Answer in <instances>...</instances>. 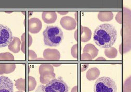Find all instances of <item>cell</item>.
<instances>
[{
    "label": "cell",
    "instance_id": "obj_1",
    "mask_svg": "<svg viewBox=\"0 0 131 92\" xmlns=\"http://www.w3.org/2000/svg\"><path fill=\"white\" fill-rule=\"evenodd\" d=\"M117 36L115 27L111 24H103L98 26L93 33V41L102 49L110 48L114 44Z\"/></svg>",
    "mask_w": 131,
    "mask_h": 92
},
{
    "label": "cell",
    "instance_id": "obj_2",
    "mask_svg": "<svg viewBox=\"0 0 131 92\" xmlns=\"http://www.w3.org/2000/svg\"><path fill=\"white\" fill-rule=\"evenodd\" d=\"M118 14L121 16V21L117 22L122 25V43L119 45V52L124 54L131 50V10L123 7Z\"/></svg>",
    "mask_w": 131,
    "mask_h": 92
},
{
    "label": "cell",
    "instance_id": "obj_3",
    "mask_svg": "<svg viewBox=\"0 0 131 92\" xmlns=\"http://www.w3.org/2000/svg\"><path fill=\"white\" fill-rule=\"evenodd\" d=\"M43 42L46 46L57 47L62 42L63 34L62 30L56 26H48L42 33Z\"/></svg>",
    "mask_w": 131,
    "mask_h": 92
},
{
    "label": "cell",
    "instance_id": "obj_4",
    "mask_svg": "<svg viewBox=\"0 0 131 92\" xmlns=\"http://www.w3.org/2000/svg\"><path fill=\"white\" fill-rule=\"evenodd\" d=\"M94 92H117V86L114 80L109 77L98 78L94 85Z\"/></svg>",
    "mask_w": 131,
    "mask_h": 92
},
{
    "label": "cell",
    "instance_id": "obj_5",
    "mask_svg": "<svg viewBox=\"0 0 131 92\" xmlns=\"http://www.w3.org/2000/svg\"><path fill=\"white\" fill-rule=\"evenodd\" d=\"M44 92H68L69 87L60 77L54 78L42 88Z\"/></svg>",
    "mask_w": 131,
    "mask_h": 92
},
{
    "label": "cell",
    "instance_id": "obj_6",
    "mask_svg": "<svg viewBox=\"0 0 131 92\" xmlns=\"http://www.w3.org/2000/svg\"><path fill=\"white\" fill-rule=\"evenodd\" d=\"M13 39V33L7 26L0 24V48L8 46Z\"/></svg>",
    "mask_w": 131,
    "mask_h": 92
},
{
    "label": "cell",
    "instance_id": "obj_7",
    "mask_svg": "<svg viewBox=\"0 0 131 92\" xmlns=\"http://www.w3.org/2000/svg\"><path fill=\"white\" fill-rule=\"evenodd\" d=\"M0 92H13V83L9 77L0 76Z\"/></svg>",
    "mask_w": 131,
    "mask_h": 92
},
{
    "label": "cell",
    "instance_id": "obj_8",
    "mask_svg": "<svg viewBox=\"0 0 131 92\" xmlns=\"http://www.w3.org/2000/svg\"><path fill=\"white\" fill-rule=\"evenodd\" d=\"M42 28L41 21L38 18H31L28 20V29L30 33L37 34Z\"/></svg>",
    "mask_w": 131,
    "mask_h": 92
},
{
    "label": "cell",
    "instance_id": "obj_9",
    "mask_svg": "<svg viewBox=\"0 0 131 92\" xmlns=\"http://www.w3.org/2000/svg\"><path fill=\"white\" fill-rule=\"evenodd\" d=\"M60 23L64 29L69 31L74 29L77 25V23L74 19L68 16L62 17L60 20Z\"/></svg>",
    "mask_w": 131,
    "mask_h": 92
},
{
    "label": "cell",
    "instance_id": "obj_10",
    "mask_svg": "<svg viewBox=\"0 0 131 92\" xmlns=\"http://www.w3.org/2000/svg\"><path fill=\"white\" fill-rule=\"evenodd\" d=\"M43 58L47 61H59L60 59V53L56 49H47L43 52Z\"/></svg>",
    "mask_w": 131,
    "mask_h": 92
},
{
    "label": "cell",
    "instance_id": "obj_11",
    "mask_svg": "<svg viewBox=\"0 0 131 92\" xmlns=\"http://www.w3.org/2000/svg\"><path fill=\"white\" fill-rule=\"evenodd\" d=\"M43 21L47 24H51L55 22L57 19V15L56 12L53 11H45L41 14Z\"/></svg>",
    "mask_w": 131,
    "mask_h": 92
},
{
    "label": "cell",
    "instance_id": "obj_12",
    "mask_svg": "<svg viewBox=\"0 0 131 92\" xmlns=\"http://www.w3.org/2000/svg\"><path fill=\"white\" fill-rule=\"evenodd\" d=\"M21 41L17 37H14L12 41L8 46V49L14 53H17L20 51V46Z\"/></svg>",
    "mask_w": 131,
    "mask_h": 92
},
{
    "label": "cell",
    "instance_id": "obj_13",
    "mask_svg": "<svg viewBox=\"0 0 131 92\" xmlns=\"http://www.w3.org/2000/svg\"><path fill=\"white\" fill-rule=\"evenodd\" d=\"M39 73L40 75H45L54 73L53 66L50 64H41L39 67Z\"/></svg>",
    "mask_w": 131,
    "mask_h": 92
},
{
    "label": "cell",
    "instance_id": "obj_14",
    "mask_svg": "<svg viewBox=\"0 0 131 92\" xmlns=\"http://www.w3.org/2000/svg\"><path fill=\"white\" fill-rule=\"evenodd\" d=\"M56 77V74L54 73L45 74V75H40V82L43 84H47L51 80L54 79Z\"/></svg>",
    "mask_w": 131,
    "mask_h": 92
},
{
    "label": "cell",
    "instance_id": "obj_15",
    "mask_svg": "<svg viewBox=\"0 0 131 92\" xmlns=\"http://www.w3.org/2000/svg\"><path fill=\"white\" fill-rule=\"evenodd\" d=\"M2 68L4 74H9L15 71L16 68V65L13 64H2Z\"/></svg>",
    "mask_w": 131,
    "mask_h": 92
},
{
    "label": "cell",
    "instance_id": "obj_16",
    "mask_svg": "<svg viewBox=\"0 0 131 92\" xmlns=\"http://www.w3.org/2000/svg\"><path fill=\"white\" fill-rule=\"evenodd\" d=\"M15 85L16 88L20 91L25 90V79L20 78L15 81Z\"/></svg>",
    "mask_w": 131,
    "mask_h": 92
},
{
    "label": "cell",
    "instance_id": "obj_17",
    "mask_svg": "<svg viewBox=\"0 0 131 92\" xmlns=\"http://www.w3.org/2000/svg\"><path fill=\"white\" fill-rule=\"evenodd\" d=\"M122 92H131V75L127 77L124 82Z\"/></svg>",
    "mask_w": 131,
    "mask_h": 92
},
{
    "label": "cell",
    "instance_id": "obj_18",
    "mask_svg": "<svg viewBox=\"0 0 131 92\" xmlns=\"http://www.w3.org/2000/svg\"><path fill=\"white\" fill-rule=\"evenodd\" d=\"M14 56L11 53L6 52L0 53V61H14Z\"/></svg>",
    "mask_w": 131,
    "mask_h": 92
},
{
    "label": "cell",
    "instance_id": "obj_19",
    "mask_svg": "<svg viewBox=\"0 0 131 92\" xmlns=\"http://www.w3.org/2000/svg\"><path fill=\"white\" fill-rule=\"evenodd\" d=\"M37 85L35 78L32 76L28 77V90L29 91L35 89Z\"/></svg>",
    "mask_w": 131,
    "mask_h": 92
},
{
    "label": "cell",
    "instance_id": "obj_20",
    "mask_svg": "<svg viewBox=\"0 0 131 92\" xmlns=\"http://www.w3.org/2000/svg\"><path fill=\"white\" fill-rule=\"evenodd\" d=\"M27 35H28L26 34V33H24L21 36V42H22V43H24L25 44H26V42L27 41L28 42V47H30V46H31L32 44V39L31 36L30 35H29V34H28V38H27Z\"/></svg>",
    "mask_w": 131,
    "mask_h": 92
},
{
    "label": "cell",
    "instance_id": "obj_21",
    "mask_svg": "<svg viewBox=\"0 0 131 92\" xmlns=\"http://www.w3.org/2000/svg\"><path fill=\"white\" fill-rule=\"evenodd\" d=\"M37 54L32 50H29L28 51V59L29 60H36L37 58Z\"/></svg>",
    "mask_w": 131,
    "mask_h": 92
},
{
    "label": "cell",
    "instance_id": "obj_22",
    "mask_svg": "<svg viewBox=\"0 0 131 92\" xmlns=\"http://www.w3.org/2000/svg\"><path fill=\"white\" fill-rule=\"evenodd\" d=\"M77 45L75 44L71 48V55L74 57V58H77Z\"/></svg>",
    "mask_w": 131,
    "mask_h": 92
},
{
    "label": "cell",
    "instance_id": "obj_23",
    "mask_svg": "<svg viewBox=\"0 0 131 92\" xmlns=\"http://www.w3.org/2000/svg\"><path fill=\"white\" fill-rule=\"evenodd\" d=\"M21 51H22L23 53H25L26 51V44L24 43H21Z\"/></svg>",
    "mask_w": 131,
    "mask_h": 92
},
{
    "label": "cell",
    "instance_id": "obj_24",
    "mask_svg": "<svg viewBox=\"0 0 131 92\" xmlns=\"http://www.w3.org/2000/svg\"><path fill=\"white\" fill-rule=\"evenodd\" d=\"M4 74L3 71V68H2V64H0V75Z\"/></svg>",
    "mask_w": 131,
    "mask_h": 92
},
{
    "label": "cell",
    "instance_id": "obj_25",
    "mask_svg": "<svg viewBox=\"0 0 131 92\" xmlns=\"http://www.w3.org/2000/svg\"><path fill=\"white\" fill-rule=\"evenodd\" d=\"M57 13L60 15H66L67 14L68 12H57Z\"/></svg>",
    "mask_w": 131,
    "mask_h": 92
},
{
    "label": "cell",
    "instance_id": "obj_26",
    "mask_svg": "<svg viewBox=\"0 0 131 92\" xmlns=\"http://www.w3.org/2000/svg\"><path fill=\"white\" fill-rule=\"evenodd\" d=\"M77 86H75L71 90V92H76V91H77Z\"/></svg>",
    "mask_w": 131,
    "mask_h": 92
},
{
    "label": "cell",
    "instance_id": "obj_27",
    "mask_svg": "<svg viewBox=\"0 0 131 92\" xmlns=\"http://www.w3.org/2000/svg\"><path fill=\"white\" fill-rule=\"evenodd\" d=\"M61 64H53L52 66H56V67H58V66H60Z\"/></svg>",
    "mask_w": 131,
    "mask_h": 92
},
{
    "label": "cell",
    "instance_id": "obj_28",
    "mask_svg": "<svg viewBox=\"0 0 131 92\" xmlns=\"http://www.w3.org/2000/svg\"><path fill=\"white\" fill-rule=\"evenodd\" d=\"M36 60H43V59L41 58H39V59H37Z\"/></svg>",
    "mask_w": 131,
    "mask_h": 92
},
{
    "label": "cell",
    "instance_id": "obj_29",
    "mask_svg": "<svg viewBox=\"0 0 131 92\" xmlns=\"http://www.w3.org/2000/svg\"><path fill=\"white\" fill-rule=\"evenodd\" d=\"M6 13H12L13 12H5Z\"/></svg>",
    "mask_w": 131,
    "mask_h": 92
},
{
    "label": "cell",
    "instance_id": "obj_30",
    "mask_svg": "<svg viewBox=\"0 0 131 92\" xmlns=\"http://www.w3.org/2000/svg\"><path fill=\"white\" fill-rule=\"evenodd\" d=\"M16 92H24L23 91H20V90H18V91H17Z\"/></svg>",
    "mask_w": 131,
    "mask_h": 92
}]
</instances>
